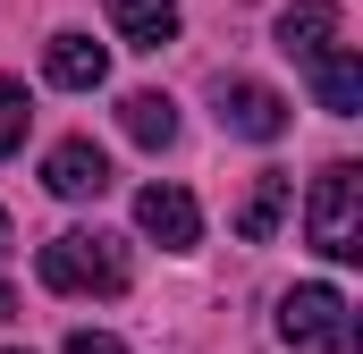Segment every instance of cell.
Here are the masks:
<instances>
[{
  "mask_svg": "<svg viewBox=\"0 0 363 354\" xmlns=\"http://www.w3.org/2000/svg\"><path fill=\"white\" fill-rule=\"evenodd\" d=\"M43 287L51 295H118L127 287V245L101 228H68L43 245Z\"/></svg>",
  "mask_w": 363,
  "mask_h": 354,
  "instance_id": "6da1fadb",
  "label": "cell"
},
{
  "mask_svg": "<svg viewBox=\"0 0 363 354\" xmlns=\"http://www.w3.org/2000/svg\"><path fill=\"white\" fill-rule=\"evenodd\" d=\"M304 236H313L330 262H355V253H363V169H355V161H330V169L313 177Z\"/></svg>",
  "mask_w": 363,
  "mask_h": 354,
  "instance_id": "7a4b0ae2",
  "label": "cell"
},
{
  "mask_svg": "<svg viewBox=\"0 0 363 354\" xmlns=\"http://www.w3.org/2000/svg\"><path fill=\"white\" fill-rule=\"evenodd\" d=\"M279 338L287 354H347V295L338 287H287L279 295Z\"/></svg>",
  "mask_w": 363,
  "mask_h": 354,
  "instance_id": "3957f363",
  "label": "cell"
},
{
  "mask_svg": "<svg viewBox=\"0 0 363 354\" xmlns=\"http://www.w3.org/2000/svg\"><path fill=\"white\" fill-rule=\"evenodd\" d=\"M135 228H144L161 253H194V245H203V211H194L186 185H144V194H135Z\"/></svg>",
  "mask_w": 363,
  "mask_h": 354,
  "instance_id": "277c9868",
  "label": "cell"
},
{
  "mask_svg": "<svg viewBox=\"0 0 363 354\" xmlns=\"http://www.w3.org/2000/svg\"><path fill=\"white\" fill-rule=\"evenodd\" d=\"M220 127L245 135V144H279L287 135V101L271 85H254V76H220Z\"/></svg>",
  "mask_w": 363,
  "mask_h": 354,
  "instance_id": "5b68a950",
  "label": "cell"
},
{
  "mask_svg": "<svg viewBox=\"0 0 363 354\" xmlns=\"http://www.w3.org/2000/svg\"><path fill=\"white\" fill-rule=\"evenodd\" d=\"M43 185H51L60 202H93V194L110 185V152H101L93 135H68V144H51V161H43Z\"/></svg>",
  "mask_w": 363,
  "mask_h": 354,
  "instance_id": "8992f818",
  "label": "cell"
},
{
  "mask_svg": "<svg viewBox=\"0 0 363 354\" xmlns=\"http://www.w3.org/2000/svg\"><path fill=\"white\" fill-rule=\"evenodd\" d=\"M279 51L287 59H321V51H338V0H296L287 17H279Z\"/></svg>",
  "mask_w": 363,
  "mask_h": 354,
  "instance_id": "52a82bcc",
  "label": "cell"
},
{
  "mask_svg": "<svg viewBox=\"0 0 363 354\" xmlns=\"http://www.w3.org/2000/svg\"><path fill=\"white\" fill-rule=\"evenodd\" d=\"M43 68H51V85H60V93H93L101 76H110V51H101L93 34H51Z\"/></svg>",
  "mask_w": 363,
  "mask_h": 354,
  "instance_id": "ba28073f",
  "label": "cell"
},
{
  "mask_svg": "<svg viewBox=\"0 0 363 354\" xmlns=\"http://www.w3.org/2000/svg\"><path fill=\"white\" fill-rule=\"evenodd\" d=\"M313 101H321L330 118H355L363 110V59L355 51H321V59H313Z\"/></svg>",
  "mask_w": 363,
  "mask_h": 354,
  "instance_id": "9c48e42d",
  "label": "cell"
},
{
  "mask_svg": "<svg viewBox=\"0 0 363 354\" xmlns=\"http://www.w3.org/2000/svg\"><path fill=\"white\" fill-rule=\"evenodd\" d=\"M287 202H296V177H287V169H262V177H254V194H245V211H237V236L262 245L279 219H287Z\"/></svg>",
  "mask_w": 363,
  "mask_h": 354,
  "instance_id": "30bf717a",
  "label": "cell"
},
{
  "mask_svg": "<svg viewBox=\"0 0 363 354\" xmlns=\"http://www.w3.org/2000/svg\"><path fill=\"white\" fill-rule=\"evenodd\" d=\"M118 127H127L144 152H169V144H178V101H169V93H127V101H118Z\"/></svg>",
  "mask_w": 363,
  "mask_h": 354,
  "instance_id": "8fae6325",
  "label": "cell"
},
{
  "mask_svg": "<svg viewBox=\"0 0 363 354\" xmlns=\"http://www.w3.org/2000/svg\"><path fill=\"white\" fill-rule=\"evenodd\" d=\"M110 17H118V34H127L135 51H161V42L178 34V0H118Z\"/></svg>",
  "mask_w": 363,
  "mask_h": 354,
  "instance_id": "7c38bea8",
  "label": "cell"
},
{
  "mask_svg": "<svg viewBox=\"0 0 363 354\" xmlns=\"http://www.w3.org/2000/svg\"><path fill=\"white\" fill-rule=\"evenodd\" d=\"M26 118H34V101H26V85L17 76H0V161L26 144Z\"/></svg>",
  "mask_w": 363,
  "mask_h": 354,
  "instance_id": "4fadbf2b",
  "label": "cell"
},
{
  "mask_svg": "<svg viewBox=\"0 0 363 354\" xmlns=\"http://www.w3.org/2000/svg\"><path fill=\"white\" fill-rule=\"evenodd\" d=\"M68 354H127V346H118L110 329H77V338H68Z\"/></svg>",
  "mask_w": 363,
  "mask_h": 354,
  "instance_id": "5bb4252c",
  "label": "cell"
},
{
  "mask_svg": "<svg viewBox=\"0 0 363 354\" xmlns=\"http://www.w3.org/2000/svg\"><path fill=\"white\" fill-rule=\"evenodd\" d=\"M9 312H17V287H9V278H0V321H9Z\"/></svg>",
  "mask_w": 363,
  "mask_h": 354,
  "instance_id": "9a60e30c",
  "label": "cell"
},
{
  "mask_svg": "<svg viewBox=\"0 0 363 354\" xmlns=\"http://www.w3.org/2000/svg\"><path fill=\"white\" fill-rule=\"evenodd\" d=\"M0 245H9V219H0Z\"/></svg>",
  "mask_w": 363,
  "mask_h": 354,
  "instance_id": "2e32d148",
  "label": "cell"
},
{
  "mask_svg": "<svg viewBox=\"0 0 363 354\" xmlns=\"http://www.w3.org/2000/svg\"><path fill=\"white\" fill-rule=\"evenodd\" d=\"M0 354H17V346H0Z\"/></svg>",
  "mask_w": 363,
  "mask_h": 354,
  "instance_id": "e0dca14e",
  "label": "cell"
}]
</instances>
